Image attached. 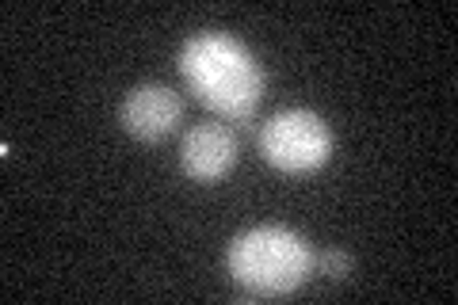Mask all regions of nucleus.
Masks as SVG:
<instances>
[{"instance_id":"obj_3","label":"nucleus","mask_w":458,"mask_h":305,"mask_svg":"<svg viewBox=\"0 0 458 305\" xmlns=\"http://www.w3.org/2000/svg\"><path fill=\"white\" fill-rule=\"evenodd\" d=\"M260 153L271 168L286 176H306L328 165L333 157V130L318 111L306 107H286L276 111L260 126Z\"/></svg>"},{"instance_id":"obj_1","label":"nucleus","mask_w":458,"mask_h":305,"mask_svg":"<svg viewBox=\"0 0 458 305\" xmlns=\"http://www.w3.org/2000/svg\"><path fill=\"white\" fill-rule=\"evenodd\" d=\"M180 77L225 123H249L264 99V65L233 35L199 31L180 47Z\"/></svg>"},{"instance_id":"obj_2","label":"nucleus","mask_w":458,"mask_h":305,"mask_svg":"<svg viewBox=\"0 0 458 305\" xmlns=\"http://www.w3.org/2000/svg\"><path fill=\"white\" fill-rule=\"evenodd\" d=\"M318 256L302 233L286 225H252L225 249V275L249 298H286L302 286Z\"/></svg>"},{"instance_id":"obj_6","label":"nucleus","mask_w":458,"mask_h":305,"mask_svg":"<svg viewBox=\"0 0 458 305\" xmlns=\"http://www.w3.org/2000/svg\"><path fill=\"white\" fill-rule=\"evenodd\" d=\"M313 267H321V275H328V279L340 283V279H352L355 259H352V252H344V249H325Z\"/></svg>"},{"instance_id":"obj_4","label":"nucleus","mask_w":458,"mask_h":305,"mask_svg":"<svg viewBox=\"0 0 458 305\" xmlns=\"http://www.w3.org/2000/svg\"><path fill=\"white\" fill-rule=\"evenodd\" d=\"M183 104L180 96L168 89V84H138L123 96L119 104V123L134 141H165L172 130L180 126Z\"/></svg>"},{"instance_id":"obj_5","label":"nucleus","mask_w":458,"mask_h":305,"mask_svg":"<svg viewBox=\"0 0 458 305\" xmlns=\"http://www.w3.org/2000/svg\"><path fill=\"white\" fill-rule=\"evenodd\" d=\"M237 168V138L222 123H199L180 141V172L195 183H218Z\"/></svg>"}]
</instances>
